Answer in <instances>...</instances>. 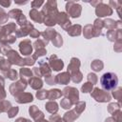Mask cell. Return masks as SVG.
<instances>
[{
    "label": "cell",
    "instance_id": "9",
    "mask_svg": "<svg viewBox=\"0 0 122 122\" xmlns=\"http://www.w3.org/2000/svg\"><path fill=\"white\" fill-rule=\"evenodd\" d=\"M56 23H58L64 30H68L71 26V21L69 19V15L65 12H58Z\"/></svg>",
    "mask_w": 122,
    "mask_h": 122
},
{
    "label": "cell",
    "instance_id": "28",
    "mask_svg": "<svg viewBox=\"0 0 122 122\" xmlns=\"http://www.w3.org/2000/svg\"><path fill=\"white\" fill-rule=\"evenodd\" d=\"M117 22H115L114 20H112V19H107L105 21H103V27L105 28H108V29H114L116 25H119V21H118V24H116Z\"/></svg>",
    "mask_w": 122,
    "mask_h": 122
},
{
    "label": "cell",
    "instance_id": "16",
    "mask_svg": "<svg viewBox=\"0 0 122 122\" xmlns=\"http://www.w3.org/2000/svg\"><path fill=\"white\" fill-rule=\"evenodd\" d=\"M30 17L33 21H35V22H37V23H42V22H44V15H43V13H42L41 11H38V10H35V9H32L31 10H30Z\"/></svg>",
    "mask_w": 122,
    "mask_h": 122
},
{
    "label": "cell",
    "instance_id": "6",
    "mask_svg": "<svg viewBox=\"0 0 122 122\" xmlns=\"http://www.w3.org/2000/svg\"><path fill=\"white\" fill-rule=\"evenodd\" d=\"M95 13L98 17H103V16H108L111 15L112 13V10L111 7H109L106 4H103L102 2H100L98 4V6L95 7Z\"/></svg>",
    "mask_w": 122,
    "mask_h": 122
},
{
    "label": "cell",
    "instance_id": "37",
    "mask_svg": "<svg viewBox=\"0 0 122 122\" xmlns=\"http://www.w3.org/2000/svg\"><path fill=\"white\" fill-rule=\"evenodd\" d=\"M71 80L74 82V83H79L81 80H82V73L80 71H77L73 74L71 75Z\"/></svg>",
    "mask_w": 122,
    "mask_h": 122
},
{
    "label": "cell",
    "instance_id": "36",
    "mask_svg": "<svg viewBox=\"0 0 122 122\" xmlns=\"http://www.w3.org/2000/svg\"><path fill=\"white\" fill-rule=\"evenodd\" d=\"M8 18H9L8 13L5 12V10L2 8H0V24L6 23L8 21Z\"/></svg>",
    "mask_w": 122,
    "mask_h": 122
},
{
    "label": "cell",
    "instance_id": "10",
    "mask_svg": "<svg viewBox=\"0 0 122 122\" xmlns=\"http://www.w3.org/2000/svg\"><path fill=\"white\" fill-rule=\"evenodd\" d=\"M49 61H50V66L51 67V69L53 71H60L63 69L64 67V63L61 59H58L56 55L52 54L50 56L49 58Z\"/></svg>",
    "mask_w": 122,
    "mask_h": 122
},
{
    "label": "cell",
    "instance_id": "8",
    "mask_svg": "<svg viewBox=\"0 0 122 122\" xmlns=\"http://www.w3.org/2000/svg\"><path fill=\"white\" fill-rule=\"evenodd\" d=\"M15 40H16V36L8 34V33L5 31L3 26H0V43H1L2 45L12 44Z\"/></svg>",
    "mask_w": 122,
    "mask_h": 122
},
{
    "label": "cell",
    "instance_id": "20",
    "mask_svg": "<svg viewBox=\"0 0 122 122\" xmlns=\"http://www.w3.org/2000/svg\"><path fill=\"white\" fill-rule=\"evenodd\" d=\"M78 116H79V113H78L75 110H73V111H71V112H66L65 115H64V117H63V120H64L65 122H72V121H74Z\"/></svg>",
    "mask_w": 122,
    "mask_h": 122
},
{
    "label": "cell",
    "instance_id": "44",
    "mask_svg": "<svg viewBox=\"0 0 122 122\" xmlns=\"http://www.w3.org/2000/svg\"><path fill=\"white\" fill-rule=\"evenodd\" d=\"M17 112H18V108H17V107H10V109L8 111V115H9L10 118H11V117H13Z\"/></svg>",
    "mask_w": 122,
    "mask_h": 122
},
{
    "label": "cell",
    "instance_id": "21",
    "mask_svg": "<svg viewBox=\"0 0 122 122\" xmlns=\"http://www.w3.org/2000/svg\"><path fill=\"white\" fill-rule=\"evenodd\" d=\"M103 28V21L100 19H96L94 21V24L92 26V30H93V34L94 36H98L101 34V30Z\"/></svg>",
    "mask_w": 122,
    "mask_h": 122
},
{
    "label": "cell",
    "instance_id": "45",
    "mask_svg": "<svg viewBox=\"0 0 122 122\" xmlns=\"http://www.w3.org/2000/svg\"><path fill=\"white\" fill-rule=\"evenodd\" d=\"M88 80H89V82L91 84L93 85V84H95L97 82V77H96V75L94 73H89L88 74Z\"/></svg>",
    "mask_w": 122,
    "mask_h": 122
},
{
    "label": "cell",
    "instance_id": "14",
    "mask_svg": "<svg viewBox=\"0 0 122 122\" xmlns=\"http://www.w3.org/2000/svg\"><path fill=\"white\" fill-rule=\"evenodd\" d=\"M33 29V25L28 21L27 24H25L24 26L21 27V29L19 30H16V36L17 37H20V36H26L28 34H30V30Z\"/></svg>",
    "mask_w": 122,
    "mask_h": 122
},
{
    "label": "cell",
    "instance_id": "11",
    "mask_svg": "<svg viewBox=\"0 0 122 122\" xmlns=\"http://www.w3.org/2000/svg\"><path fill=\"white\" fill-rule=\"evenodd\" d=\"M19 50L21 51V53L25 56L27 55H30L32 51V47H31V44H30V40H24L22 41L20 44H19Z\"/></svg>",
    "mask_w": 122,
    "mask_h": 122
},
{
    "label": "cell",
    "instance_id": "4",
    "mask_svg": "<svg viewBox=\"0 0 122 122\" xmlns=\"http://www.w3.org/2000/svg\"><path fill=\"white\" fill-rule=\"evenodd\" d=\"M27 87V82L25 79H21L19 81H17L16 83H13L10 85V92L13 96L18 95L19 93L23 92V91L26 89Z\"/></svg>",
    "mask_w": 122,
    "mask_h": 122
},
{
    "label": "cell",
    "instance_id": "31",
    "mask_svg": "<svg viewBox=\"0 0 122 122\" xmlns=\"http://www.w3.org/2000/svg\"><path fill=\"white\" fill-rule=\"evenodd\" d=\"M84 36H85L86 38H91V37L94 36V34H93V30H92V25H87V26L84 28Z\"/></svg>",
    "mask_w": 122,
    "mask_h": 122
},
{
    "label": "cell",
    "instance_id": "41",
    "mask_svg": "<svg viewBox=\"0 0 122 122\" xmlns=\"http://www.w3.org/2000/svg\"><path fill=\"white\" fill-rule=\"evenodd\" d=\"M47 53V51H46V50L45 49H39V50H36V51H35V53L32 55V58L35 60L37 57H40V56H43V55H45Z\"/></svg>",
    "mask_w": 122,
    "mask_h": 122
},
{
    "label": "cell",
    "instance_id": "22",
    "mask_svg": "<svg viewBox=\"0 0 122 122\" xmlns=\"http://www.w3.org/2000/svg\"><path fill=\"white\" fill-rule=\"evenodd\" d=\"M61 95H62L61 91H60V90H58V89H54V90L48 91L47 98H48V99H50V100H53V99H56V98L61 97Z\"/></svg>",
    "mask_w": 122,
    "mask_h": 122
},
{
    "label": "cell",
    "instance_id": "42",
    "mask_svg": "<svg viewBox=\"0 0 122 122\" xmlns=\"http://www.w3.org/2000/svg\"><path fill=\"white\" fill-rule=\"evenodd\" d=\"M47 95H48V91H46V90H42V91H39L36 92V97L40 100L47 98Z\"/></svg>",
    "mask_w": 122,
    "mask_h": 122
},
{
    "label": "cell",
    "instance_id": "29",
    "mask_svg": "<svg viewBox=\"0 0 122 122\" xmlns=\"http://www.w3.org/2000/svg\"><path fill=\"white\" fill-rule=\"evenodd\" d=\"M3 28H4L5 31H6L8 34H10V35L11 32L16 31V25H15V23H9V24L3 26Z\"/></svg>",
    "mask_w": 122,
    "mask_h": 122
},
{
    "label": "cell",
    "instance_id": "40",
    "mask_svg": "<svg viewBox=\"0 0 122 122\" xmlns=\"http://www.w3.org/2000/svg\"><path fill=\"white\" fill-rule=\"evenodd\" d=\"M72 105H73V104H72L69 99H67V98H64V99L61 100V107H62L63 109H70Z\"/></svg>",
    "mask_w": 122,
    "mask_h": 122
},
{
    "label": "cell",
    "instance_id": "15",
    "mask_svg": "<svg viewBox=\"0 0 122 122\" xmlns=\"http://www.w3.org/2000/svg\"><path fill=\"white\" fill-rule=\"evenodd\" d=\"M15 99L18 103H29L33 100V96L29 92H21L15 96Z\"/></svg>",
    "mask_w": 122,
    "mask_h": 122
},
{
    "label": "cell",
    "instance_id": "35",
    "mask_svg": "<svg viewBox=\"0 0 122 122\" xmlns=\"http://www.w3.org/2000/svg\"><path fill=\"white\" fill-rule=\"evenodd\" d=\"M85 102H82V101H79V102H76L75 103V111L80 114L84 110H85Z\"/></svg>",
    "mask_w": 122,
    "mask_h": 122
},
{
    "label": "cell",
    "instance_id": "19",
    "mask_svg": "<svg viewBox=\"0 0 122 122\" xmlns=\"http://www.w3.org/2000/svg\"><path fill=\"white\" fill-rule=\"evenodd\" d=\"M39 71L41 72L42 75L44 76H48V75H51V69H50V66L46 63L45 60H41L39 62Z\"/></svg>",
    "mask_w": 122,
    "mask_h": 122
},
{
    "label": "cell",
    "instance_id": "1",
    "mask_svg": "<svg viewBox=\"0 0 122 122\" xmlns=\"http://www.w3.org/2000/svg\"><path fill=\"white\" fill-rule=\"evenodd\" d=\"M100 84L102 88L106 91H112L115 89L118 84L117 75L113 72H106L100 78Z\"/></svg>",
    "mask_w": 122,
    "mask_h": 122
},
{
    "label": "cell",
    "instance_id": "2",
    "mask_svg": "<svg viewBox=\"0 0 122 122\" xmlns=\"http://www.w3.org/2000/svg\"><path fill=\"white\" fill-rule=\"evenodd\" d=\"M66 10H67L69 15L73 17V18L79 17L81 14V6L74 1L68 2L66 4Z\"/></svg>",
    "mask_w": 122,
    "mask_h": 122
},
{
    "label": "cell",
    "instance_id": "50",
    "mask_svg": "<svg viewBox=\"0 0 122 122\" xmlns=\"http://www.w3.org/2000/svg\"><path fill=\"white\" fill-rule=\"evenodd\" d=\"M32 72L35 74L36 77H41V76H42V74H41V72H40V71H39V68H33Z\"/></svg>",
    "mask_w": 122,
    "mask_h": 122
},
{
    "label": "cell",
    "instance_id": "38",
    "mask_svg": "<svg viewBox=\"0 0 122 122\" xmlns=\"http://www.w3.org/2000/svg\"><path fill=\"white\" fill-rule=\"evenodd\" d=\"M4 79L2 77H0V99H4L6 97V92L4 90Z\"/></svg>",
    "mask_w": 122,
    "mask_h": 122
},
{
    "label": "cell",
    "instance_id": "30",
    "mask_svg": "<svg viewBox=\"0 0 122 122\" xmlns=\"http://www.w3.org/2000/svg\"><path fill=\"white\" fill-rule=\"evenodd\" d=\"M23 14V12H22V10H18V9H14V10H10V12H9V16L10 17H11V18H14V19H18L21 15Z\"/></svg>",
    "mask_w": 122,
    "mask_h": 122
},
{
    "label": "cell",
    "instance_id": "12",
    "mask_svg": "<svg viewBox=\"0 0 122 122\" xmlns=\"http://www.w3.org/2000/svg\"><path fill=\"white\" fill-rule=\"evenodd\" d=\"M79 67H80V61L78 58H71V62H70V65L68 66V73L70 75L79 71Z\"/></svg>",
    "mask_w": 122,
    "mask_h": 122
},
{
    "label": "cell",
    "instance_id": "3",
    "mask_svg": "<svg viewBox=\"0 0 122 122\" xmlns=\"http://www.w3.org/2000/svg\"><path fill=\"white\" fill-rule=\"evenodd\" d=\"M62 94L65 96V98L69 99L72 104H75L79 98V94H78V91L75 88L72 87H66L63 90Z\"/></svg>",
    "mask_w": 122,
    "mask_h": 122
},
{
    "label": "cell",
    "instance_id": "25",
    "mask_svg": "<svg viewBox=\"0 0 122 122\" xmlns=\"http://www.w3.org/2000/svg\"><path fill=\"white\" fill-rule=\"evenodd\" d=\"M45 107H46V110H47L49 112H51V113H55V112H57V111H58V105H57V103L54 102V101H50V102H48Z\"/></svg>",
    "mask_w": 122,
    "mask_h": 122
},
{
    "label": "cell",
    "instance_id": "13",
    "mask_svg": "<svg viewBox=\"0 0 122 122\" xmlns=\"http://www.w3.org/2000/svg\"><path fill=\"white\" fill-rule=\"evenodd\" d=\"M29 112H30V114L31 115V117L36 121V122H40L44 119V114L41 111H39L37 109L36 106H31L30 107L29 109Z\"/></svg>",
    "mask_w": 122,
    "mask_h": 122
},
{
    "label": "cell",
    "instance_id": "5",
    "mask_svg": "<svg viewBox=\"0 0 122 122\" xmlns=\"http://www.w3.org/2000/svg\"><path fill=\"white\" fill-rule=\"evenodd\" d=\"M92 96L99 102H108L111 100V95L107 92H104L98 88H95L93 90V92H92Z\"/></svg>",
    "mask_w": 122,
    "mask_h": 122
},
{
    "label": "cell",
    "instance_id": "52",
    "mask_svg": "<svg viewBox=\"0 0 122 122\" xmlns=\"http://www.w3.org/2000/svg\"><path fill=\"white\" fill-rule=\"evenodd\" d=\"M15 122H31V121L29 119H26V118H18Z\"/></svg>",
    "mask_w": 122,
    "mask_h": 122
},
{
    "label": "cell",
    "instance_id": "26",
    "mask_svg": "<svg viewBox=\"0 0 122 122\" xmlns=\"http://www.w3.org/2000/svg\"><path fill=\"white\" fill-rule=\"evenodd\" d=\"M10 66H11V64L7 59H4V58L0 57V70L2 71H9L10 69Z\"/></svg>",
    "mask_w": 122,
    "mask_h": 122
},
{
    "label": "cell",
    "instance_id": "51",
    "mask_svg": "<svg viewBox=\"0 0 122 122\" xmlns=\"http://www.w3.org/2000/svg\"><path fill=\"white\" fill-rule=\"evenodd\" d=\"M10 3H11L10 1H2V0L0 1V5H2V6L5 7V8H6V7H9V6L10 5Z\"/></svg>",
    "mask_w": 122,
    "mask_h": 122
},
{
    "label": "cell",
    "instance_id": "7",
    "mask_svg": "<svg viewBox=\"0 0 122 122\" xmlns=\"http://www.w3.org/2000/svg\"><path fill=\"white\" fill-rule=\"evenodd\" d=\"M6 55H8V61L10 63V64H15V65H19V66H24L25 63H24V59L21 58L19 56V54L13 51V50H10Z\"/></svg>",
    "mask_w": 122,
    "mask_h": 122
},
{
    "label": "cell",
    "instance_id": "18",
    "mask_svg": "<svg viewBox=\"0 0 122 122\" xmlns=\"http://www.w3.org/2000/svg\"><path fill=\"white\" fill-rule=\"evenodd\" d=\"M29 83H30V87H31L32 89H34V90H39V89H41L42 86H43V82H42V80L40 79V77H36V76L30 77V80H29Z\"/></svg>",
    "mask_w": 122,
    "mask_h": 122
},
{
    "label": "cell",
    "instance_id": "47",
    "mask_svg": "<svg viewBox=\"0 0 122 122\" xmlns=\"http://www.w3.org/2000/svg\"><path fill=\"white\" fill-rule=\"evenodd\" d=\"M116 32H117V30H116ZM116 32H115L114 30H110V31L107 33V36H108V38H109L110 41H114V40H115Z\"/></svg>",
    "mask_w": 122,
    "mask_h": 122
},
{
    "label": "cell",
    "instance_id": "49",
    "mask_svg": "<svg viewBox=\"0 0 122 122\" xmlns=\"http://www.w3.org/2000/svg\"><path fill=\"white\" fill-rule=\"evenodd\" d=\"M30 37L36 38V37H38V36L40 35V32H39L37 30H35V29H32V30H30Z\"/></svg>",
    "mask_w": 122,
    "mask_h": 122
},
{
    "label": "cell",
    "instance_id": "48",
    "mask_svg": "<svg viewBox=\"0 0 122 122\" xmlns=\"http://www.w3.org/2000/svg\"><path fill=\"white\" fill-rule=\"evenodd\" d=\"M43 4H44L43 1H33V2H31V7L36 10V8H39V7L42 6Z\"/></svg>",
    "mask_w": 122,
    "mask_h": 122
},
{
    "label": "cell",
    "instance_id": "46",
    "mask_svg": "<svg viewBox=\"0 0 122 122\" xmlns=\"http://www.w3.org/2000/svg\"><path fill=\"white\" fill-rule=\"evenodd\" d=\"M45 81H46V83L49 84V85H53V84H55V79H54L53 76H51V75H48V76H45Z\"/></svg>",
    "mask_w": 122,
    "mask_h": 122
},
{
    "label": "cell",
    "instance_id": "53",
    "mask_svg": "<svg viewBox=\"0 0 122 122\" xmlns=\"http://www.w3.org/2000/svg\"><path fill=\"white\" fill-rule=\"evenodd\" d=\"M40 122H50V121H46V120H42V121H40Z\"/></svg>",
    "mask_w": 122,
    "mask_h": 122
},
{
    "label": "cell",
    "instance_id": "33",
    "mask_svg": "<svg viewBox=\"0 0 122 122\" xmlns=\"http://www.w3.org/2000/svg\"><path fill=\"white\" fill-rule=\"evenodd\" d=\"M51 42H52V44H53L55 47H57V48L61 47V46H62V43H63L62 36H61L59 33H56L55 36L53 37V39L51 40Z\"/></svg>",
    "mask_w": 122,
    "mask_h": 122
},
{
    "label": "cell",
    "instance_id": "43",
    "mask_svg": "<svg viewBox=\"0 0 122 122\" xmlns=\"http://www.w3.org/2000/svg\"><path fill=\"white\" fill-rule=\"evenodd\" d=\"M92 84H91L90 82H87L82 86V92L85 93L92 92Z\"/></svg>",
    "mask_w": 122,
    "mask_h": 122
},
{
    "label": "cell",
    "instance_id": "27",
    "mask_svg": "<svg viewBox=\"0 0 122 122\" xmlns=\"http://www.w3.org/2000/svg\"><path fill=\"white\" fill-rule=\"evenodd\" d=\"M31 75H32V71H30V69L22 68L20 70V76L22 77V79H25L26 80V78H28V77H30V78L32 77Z\"/></svg>",
    "mask_w": 122,
    "mask_h": 122
},
{
    "label": "cell",
    "instance_id": "17",
    "mask_svg": "<svg viewBox=\"0 0 122 122\" xmlns=\"http://www.w3.org/2000/svg\"><path fill=\"white\" fill-rule=\"evenodd\" d=\"M70 76H71V75H70L68 72H62V73H60V74H57V75L54 77V79H55V84H64V85L68 84L69 81H70V79H71Z\"/></svg>",
    "mask_w": 122,
    "mask_h": 122
},
{
    "label": "cell",
    "instance_id": "34",
    "mask_svg": "<svg viewBox=\"0 0 122 122\" xmlns=\"http://www.w3.org/2000/svg\"><path fill=\"white\" fill-rule=\"evenodd\" d=\"M92 69L95 71H99L102 70L103 68V63L101 62V60H94L92 63Z\"/></svg>",
    "mask_w": 122,
    "mask_h": 122
},
{
    "label": "cell",
    "instance_id": "54",
    "mask_svg": "<svg viewBox=\"0 0 122 122\" xmlns=\"http://www.w3.org/2000/svg\"><path fill=\"white\" fill-rule=\"evenodd\" d=\"M63 122H64V121H63Z\"/></svg>",
    "mask_w": 122,
    "mask_h": 122
},
{
    "label": "cell",
    "instance_id": "24",
    "mask_svg": "<svg viewBox=\"0 0 122 122\" xmlns=\"http://www.w3.org/2000/svg\"><path fill=\"white\" fill-rule=\"evenodd\" d=\"M2 74L6 78H9L10 80H16L17 77H18L17 71L15 70H12V69H10L9 71H2Z\"/></svg>",
    "mask_w": 122,
    "mask_h": 122
},
{
    "label": "cell",
    "instance_id": "32",
    "mask_svg": "<svg viewBox=\"0 0 122 122\" xmlns=\"http://www.w3.org/2000/svg\"><path fill=\"white\" fill-rule=\"evenodd\" d=\"M11 105L9 101L6 100H0V112H8L10 109Z\"/></svg>",
    "mask_w": 122,
    "mask_h": 122
},
{
    "label": "cell",
    "instance_id": "23",
    "mask_svg": "<svg viewBox=\"0 0 122 122\" xmlns=\"http://www.w3.org/2000/svg\"><path fill=\"white\" fill-rule=\"evenodd\" d=\"M68 33L71 36H76V35H79L81 33V26L80 25H73V26H71L68 30H67Z\"/></svg>",
    "mask_w": 122,
    "mask_h": 122
},
{
    "label": "cell",
    "instance_id": "39",
    "mask_svg": "<svg viewBox=\"0 0 122 122\" xmlns=\"http://www.w3.org/2000/svg\"><path fill=\"white\" fill-rule=\"evenodd\" d=\"M33 45H34V48H35L36 50H39V49H44V46H46L47 44L45 43L44 40L38 39V40H36V41L33 43Z\"/></svg>",
    "mask_w": 122,
    "mask_h": 122
}]
</instances>
